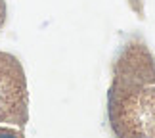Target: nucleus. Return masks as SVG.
<instances>
[{"instance_id":"obj_1","label":"nucleus","mask_w":155,"mask_h":138,"mask_svg":"<svg viewBox=\"0 0 155 138\" xmlns=\"http://www.w3.org/2000/svg\"><path fill=\"white\" fill-rule=\"evenodd\" d=\"M27 106L25 75L12 54L0 52V121H23Z\"/></svg>"},{"instance_id":"obj_2","label":"nucleus","mask_w":155,"mask_h":138,"mask_svg":"<svg viewBox=\"0 0 155 138\" xmlns=\"http://www.w3.org/2000/svg\"><path fill=\"white\" fill-rule=\"evenodd\" d=\"M0 138H21V134L15 133V130H12V129H2L0 127Z\"/></svg>"},{"instance_id":"obj_3","label":"nucleus","mask_w":155,"mask_h":138,"mask_svg":"<svg viewBox=\"0 0 155 138\" xmlns=\"http://www.w3.org/2000/svg\"><path fill=\"white\" fill-rule=\"evenodd\" d=\"M4 21H6V4L4 0H0V27L4 25Z\"/></svg>"}]
</instances>
